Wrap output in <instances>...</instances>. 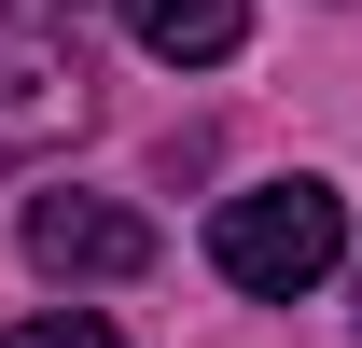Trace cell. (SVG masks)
Masks as SVG:
<instances>
[{"label": "cell", "instance_id": "3957f363", "mask_svg": "<svg viewBox=\"0 0 362 348\" xmlns=\"http://www.w3.org/2000/svg\"><path fill=\"white\" fill-rule=\"evenodd\" d=\"M28 265L42 279H139L153 265V223L126 195H28Z\"/></svg>", "mask_w": 362, "mask_h": 348}, {"label": "cell", "instance_id": "7a4b0ae2", "mask_svg": "<svg viewBox=\"0 0 362 348\" xmlns=\"http://www.w3.org/2000/svg\"><path fill=\"white\" fill-rule=\"evenodd\" d=\"M84 126V0H0V168Z\"/></svg>", "mask_w": 362, "mask_h": 348}, {"label": "cell", "instance_id": "6da1fadb", "mask_svg": "<svg viewBox=\"0 0 362 348\" xmlns=\"http://www.w3.org/2000/svg\"><path fill=\"white\" fill-rule=\"evenodd\" d=\"M334 251H349V195H334V181H251V195L209 209V265H223L237 293H265V306L320 293Z\"/></svg>", "mask_w": 362, "mask_h": 348}, {"label": "cell", "instance_id": "277c9868", "mask_svg": "<svg viewBox=\"0 0 362 348\" xmlns=\"http://www.w3.org/2000/svg\"><path fill=\"white\" fill-rule=\"evenodd\" d=\"M139 56H168V70H223L237 42H251V0H126Z\"/></svg>", "mask_w": 362, "mask_h": 348}, {"label": "cell", "instance_id": "5b68a950", "mask_svg": "<svg viewBox=\"0 0 362 348\" xmlns=\"http://www.w3.org/2000/svg\"><path fill=\"white\" fill-rule=\"evenodd\" d=\"M0 348H126V335H112L98 306H42V320H14Z\"/></svg>", "mask_w": 362, "mask_h": 348}]
</instances>
